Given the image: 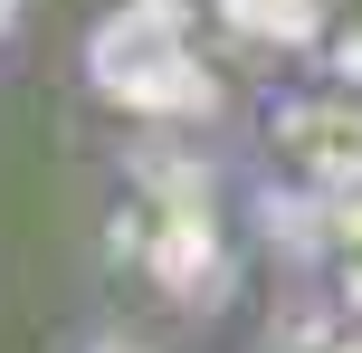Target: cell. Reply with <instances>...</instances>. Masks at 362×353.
<instances>
[{
	"mask_svg": "<svg viewBox=\"0 0 362 353\" xmlns=\"http://www.w3.org/2000/svg\"><path fill=\"white\" fill-rule=\"evenodd\" d=\"M305 267H315V287H325L344 316H362V182L315 191V210H305Z\"/></svg>",
	"mask_w": 362,
	"mask_h": 353,
	"instance_id": "1",
	"label": "cell"
},
{
	"mask_svg": "<svg viewBox=\"0 0 362 353\" xmlns=\"http://www.w3.org/2000/svg\"><path fill=\"white\" fill-rule=\"evenodd\" d=\"M76 353H172V344H153V335H124V325H115V335H86Z\"/></svg>",
	"mask_w": 362,
	"mask_h": 353,
	"instance_id": "2",
	"label": "cell"
},
{
	"mask_svg": "<svg viewBox=\"0 0 362 353\" xmlns=\"http://www.w3.org/2000/svg\"><path fill=\"white\" fill-rule=\"evenodd\" d=\"M19 38H29V0H0V67L19 57Z\"/></svg>",
	"mask_w": 362,
	"mask_h": 353,
	"instance_id": "3",
	"label": "cell"
}]
</instances>
